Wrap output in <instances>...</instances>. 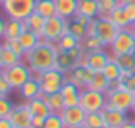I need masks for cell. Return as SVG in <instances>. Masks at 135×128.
I'll return each mask as SVG.
<instances>
[{"mask_svg": "<svg viewBox=\"0 0 135 128\" xmlns=\"http://www.w3.org/2000/svg\"><path fill=\"white\" fill-rule=\"evenodd\" d=\"M132 112L135 114V93H133V104H132Z\"/></svg>", "mask_w": 135, "mask_h": 128, "instance_id": "48", "label": "cell"}, {"mask_svg": "<svg viewBox=\"0 0 135 128\" xmlns=\"http://www.w3.org/2000/svg\"><path fill=\"white\" fill-rule=\"evenodd\" d=\"M19 95L24 100H31L35 97H42V90H40V83L35 78H30L23 87L19 88Z\"/></svg>", "mask_w": 135, "mask_h": 128, "instance_id": "19", "label": "cell"}, {"mask_svg": "<svg viewBox=\"0 0 135 128\" xmlns=\"http://www.w3.org/2000/svg\"><path fill=\"white\" fill-rule=\"evenodd\" d=\"M83 125L87 128H104V116H102V111H97V112H87L85 116Z\"/></svg>", "mask_w": 135, "mask_h": 128, "instance_id": "30", "label": "cell"}, {"mask_svg": "<svg viewBox=\"0 0 135 128\" xmlns=\"http://www.w3.org/2000/svg\"><path fill=\"white\" fill-rule=\"evenodd\" d=\"M56 48H54V42H49L40 36V42L35 48L28 50L24 54L23 61L30 66L31 71H47L56 66Z\"/></svg>", "mask_w": 135, "mask_h": 128, "instance_id": "1", "label": "cell"}, {"mask_svg": "<svg viewBox=\"0 0 135 128\" xmlns=\"http://www.w3.org/2000/svg\"><path fill=\"white\" fill-rule=\"evenodd\" d=\"M109 87H111V81L106 78V75H104L102 71L94 73L90 83L87 85V88H92V90H97V92H102V93H107Z\"/></svg>", "mask_w": 135, "mask_h": 128, "instance_id": "23", "label": "cell"}, {"mask_svg": "<svg viewBox=\"0 0 135 128\" xmlns=\"http://www.w3.org/2000/svg\"><path fill=\"white\" fill-rule=\"evenodd\" d=\"M107 17H109L111 23L114 24L116 28H119V29H125V28H130V26H132L130 21H128V17H127V14H125L123 5H118V7H116Z\"/></svg>", "mask_w": 135, "mask_h": 128, "instance_id": "24", "label": "cell"}, {"mask_svg": "<svg viewBox=\"0 0 135 128\" xmlns=\"http://www.w3.org/2000/svg\"><path fill=\"white\" fill-rule=\"evenodd\" d=\"M97 35V17L90 19L87 24V36H95Z\"/></svg>", "mask_w": 135, "mask_h": 128, "instance_id": "42", "label": "cell"}, {"mask_svg": "<svg viewBox=\"0 0 135 128\" xmlns=\"http://www.w3.org/2000/svg\"><path fill=\"white\" fill-rule=\"evenodd\" d=\"M35 12L45 19L56 16V0H35Z\"/></svg>", "mask_w": 135, "mask_h": 128, "instance_id": "26", "label": "cell"}, {"mask_svg": "<svg viewBox=\"0 0 135 128\" xmlns=\"http://www.w3.org/2000/svg\"><path fill=\"white\" fill-rule=\"evenodd\" d=\"M26 106L30 107V111H31L33 116L47 118L52 112L50 109H49V106H47V102H45L44 97H35V99H31V100H26Z\"/></svg>", "mask_w": 135, "mask_h": 128, "instance_id": "20", "label": "cell"}, {"mask_svg": "<svg viewBox=\"0 0 135 128\" xmlns=\"http://www.w3.org/2000/svg\"><path fill=\"white\" fill-rule=\"evenodd\" d=\"M94 73L90 68H83V66H75L69 73H66V81L76 85L78 88H87V85L90 83Z\"/></svg>", "mask_w": 135, "mask_h": 128, "instance_id": "11", "label": "cell"}, {"mask_svg": "<svg viewBox=\"0 0 135 128\" xmlns=\"http://www.w3.org/2000/svg\"><path fill=\"white\" fill-rule=\"evenodd\" d=\"M66 33H69V19H64V17L57 16V14L45 19L44 29H42V38L56 43Z\"/></svg>", "mask_w": 135, "mask_h": 128, "instance_id": "3", "label": "cell"}, {"mask_svg": "<svg viewBox=\"0 0 135 128\" xmlns=\"http://www.w3.org/2000/svg\"><path fill=\"white\" fill-rule=\"evenodd\" d=\"M17 40L21 42V45L24 47V50L28 52V50H31V48H35L36 45H38V42H40V35L33 33L31 29H24V31L21 33L19 36H17Z\"/></svg>", "mask_w": 135, "mask_h": 128, "instance_id": "28", "label": "cell"}, {"mask_svg": "<svg viewBox=\"0 0 135 128\" xmlns=\"http://www.w3.org/2000/svg\"><path fill=\"white\" fill-rule=\"evenodd\" d=\"M42 97L45 99L49 109H50L52 112H56V114H61L62 109L66 107V106H64V97H62V93H61V92L50 93V95H42Z\"/></svg>", "mask_w": 135, "mask_h": 128, "instance_id": "27", "label": "cell"}, {"mask_svg": "<svg viewBox=\"0 0 135 128\" xmlns=\"http://www.w3.org/2000/svg\"><path fill=\"white\" fill-rule=\"evenodd\" d=\"M104 128H107V126H104Z\"/></svg>", "mask_w": 135, "mask_h": 128, "instance_id": "55", "label": "cell"}, {"mask_svg": "<svg viewBox=\"0 0 135 128\" xmlns=\"http://www.w3.org/2000/svg\"><path fill=\"white\" fill-rule=\"evenodd\" d=\"M102 73L106 75V78L109 81H116L119 78V75H121V68L118 66V62L114 61V57H113V59L106 64V68L102 69Z\"/></svg>", "mask_w": 135, "mask_h": 128, "instance_id": "35", "label": "cell"}, {"mask_svg": "<svg viewBox=\"0 0 135 128\" xmlns=\"http://www.w3.org/2000/svg\"><path fill=\"white\" fill-rule=\"evenodd\" d=\"M14 88L11 87V83H9V80L5 78V75H4V71L0 73V97H7L9 93L12 92Z\"/></svg>", "mask_w": 135, "mask_h": 128, "instance_id": "40", "label": "cell"}, {"mask_svg": "<svg viewBox=\"0 0 135 128\" xmlns=\"http://www.w3.org/2000/svg\"><path fill=\"white\" fill-rule=\"evenodd\" d=\"M102 116H104V125L107 128H121L123 123L128 120L127 112L116 111V109H109V107L102 109Z\"/></svg>", "mask_w": 135, "mask_h": 128, "instance_id": "14", "label": "cell"}, {"mask_svg": "<svg viewBox=\"0 0 135 128\" xmlns=\"http://www.w3.org/2000/svg\"><path fill=\"white\" fill-rule=\"evenodd\" d=\"M75 128H87L85 125H80V126H75Z\"/></svg>", "mask_w": 135, "mask_h": 128, "instance_id": "50", "label": "cell"}, {"mask_svg": "<svg viewBox=\"0 0 135 128\" xmlns=\"http://www.w3.org/2000/svg\"><path fill=\"white\" fill-rule=\"evenodd\" d=\"M45 125V118H42V116H33V120H31V126L33 128H40V126H44Z\"/></svg>", "mask_w": 135, "mask_h": 128, "instance_id": "43", "label": "cell"}, {"mask_svg": "<svg viewBox=\"0 0 135 128\" xmlns=\"http://www.w3.org/2000/svg\"><path fill=\"white\" fill-rule=\"evenodd\" d=\"M12 109H14V104L11 100L7 97H0V118H9Z\"/></svg>", "mask_w": 135, "mask_h": 128, "instance_id": "39", "label": "cell"}, {"mask_svg": "<svg viewBox=\"0 0 135 128\" xmlns=\"http://www.w3.org/2000/svg\"><path fill=\"white\" fill-rule=\"evenodd\" d=\"M106 93L92 90V88H81L80 90V107L85 112H97L106 107Z\"/></svg>", "mask_w": 135, "mask_h": 128, "instance_id": "5", "label": "cell"}, {"mask_svg": "<svg viewBox=\"0 0 135 128\" xmlns=\"http://www.w3.org/2000/svg\"><path fill=\"white\" fill-rule=\"evenodd\" d=\"M45 128H66L64 126V121L61 118V114H56V112H50L47 118H45Z\"/></svg>", "mask_w": 135, "mask_h": 128, "instance_id": "37", "label": "cell"}, {"mask_svg": "<svg viewBox=\"0 0 135 128\" xmlns=\"http://www.w3.org/2000/svg\"><path fill=\"white\" fill-rule=\"evenodd\" d=\"M121 4H135V0H121Z\"/></svg>", "mask_w": 135, "mask_h": 128, "instance_id": "47", "label": "cell"}, {"mask_svg": "<svg viewBox=\"0 0 135 128\" xmlns=\"http://www.w3.org/2000/svg\"><path fill=\"white\" fill-rule=\"evenodd\" d=\"M130 29H132V33H133V35H135V23H133V24H132V26H130Z\"/></svg>", "mask_w": 135, "mask_h": 128, "instance_id": "49", "label": "cell"}, {"mask_svg": "<svg viewBox=\"0 0 135 128\" xmlns=\"http://www.w3.org/2000/svg\"><path fill=\"white\" fill-rule=\"evenodd\" d=\"M78 0H56V14L64 19H73L76 16Z\"/></svg>", "mask_w": 135, "mask_h": 128, "instance_id": "16", "label": "cell"}, {"mask_svg": "<svg viewBox=\"0 0 135 128\" xmlns=\"http://www.w3.org/2000/svg\"><path fill=\"white\" fill-rule=\"evenodd\" d=\"M113 59V54H107L104 48H99V50H94V52H88V68L92 71H102L106 68V64Z\"/></svg>", "mask_w": 135, "mask_h": 128, "instance_id": "13", "label": "cell"}, {"mask_svg": "<svg viewBox=\"0 0 135 128\" xmlns=\"http://www.w3.org/2000/svg\"><path fill=\"white\" fill-rule=\"evenodd\" d=\"M99 4V17H107L118 5H123L121 0H97Z\"/></svg>", "mask_w": 135, "mask_h": 128, "instance_id": "32", "label": "cell"}, {"mask_svg": "<svg viewBox=\"0 0 135 128\" xmlns=\"http://www.w3.org/2000/svg\"><path fill=\"white\" fill-rule=\"evenodd\" d=\"M4 75H5V78L9 80L11 87L14 88V90H19V88L23 87L30 78H31V69H30V66L24 62V61H19V62L14 64L12 68L5 69Z\"/></svg>", "mask_w": 135, "mask_h": 128, "instance_id": "8", "label": "cell"}, {"mask_svg": "<svg viewBox=\"0 0 135 128\" xmlns=\"http://www.w3.org/2000/svg\"><path fill=\"white\" fill-rule=\"evenodd\" d=\"M0 47H2V43H0Z\"/></svg>", "mask_w": 135, "mask_h": 128, "instance_id": "54", "label": "cell"}, {"mask_svg": "<svg viewBox=\"0 0 135 128\" xmlns=\"http://www.w3.org/2000/svg\"><path fill=\"white\" fill-rule=\"evenodd\" d=\"M118 33H119V28H116L109 17H97V36L106 47H109L113 43V40L116 38Z\"/></svg>", "mask_w": 135, "mask_h": 128, "instance_id": "10", "label": "cell"}, {"mask_svg": "<svg viewBox=\"0 0 135 128\" xmlns=\"http://www.w3.org/2000/svg\"><path fill=\"white\" fill-rule=\"evenodd\" d=\"M24 29H26V26H24L23 21L11 19V17H9V19L5 21V36H4V40H14V38H17Z\"/></svg>", "mask_w": 135, "mask_h": 128, "instance_id": "22", "label": "cell"}, {"mask_svg": "<svg viewBox=\"0 0 135 128\" xmlns=\"http://www.w3.org/2000/svg\"><path fill=\"white\" fill-rule=\"evenodd\" d=\"M114 61L121 68V71H135V54H123L116 56Z\"/></svg>", "mask_w": 135, "mask_h": 128, "instance_id": "33", "label": "cell"}, {"mask_svg": "<svg viewBox=\"0 0 135 128\" xmlns=\"http://www.w3.org/2000/svg\"><path fill=\"white\" fill-rule=\"evenodd\" d=\"M109 48H111L113 57L123 56V54H135V35L132 33V29H119V33L116 35L113 43L109 45Z\"/></svg>", "mask_w": 135, "mask_h": 128, "instance_id": "7", "label": "cell"}, {"mask_svg": "<svg viewBox=\"0 0 135 128\" xmlns=\"http://www.w3.org/2000/svg\"><path fill=\"white\" fill-rule=\"evenodd\" d=\"M106 107L116 109V111L128 112L132 111V104H133V93L125 90V88H116V90H107L106 93Z\"/></svg>", "mask_w": 135, "mask_h": 128, "instance_id": "6", "label": "cell"}, {"mask_svg": "<svg viewBox=\"0 0 135 128\" xmlns=\"http://www.w3.org/2000/svg\"><path fill=\"white\" fill-rule=\"evenodd\" d=\"M0 4H2V0H0Z\"/></svg>", "mask_w": 135, "mask_h": 128, "instance_id": "52", "label": "cell"}, {"mask_svg": "<svg viewBox=\"0 0 135 128\" xmlns=\"http://www.w3.org/2000/svg\"><path fill=\"white\" fill-rule=\"evenodd\" d=\"M19 61H23V59H21L17 54L12 52L5 43H2V47H0V69H2V71L12 68V66L17 64Z\"/></svg>", "mask_w": 135, "mask_h": 128, "instance_id": "18", "label": "cell"}, {"mask_svg": "<svg viewBox=\"0 0 135 128\" xmlns=\"http://www.w3.org/2000/svg\"><path fill=\"white\" fill-rule=\"evenodd\" d=\"M9 120H11V123H12V128H33L31 126L33 114H31V111H30V107L26 106V102L14 106Z\"/></svg>", "mask_w": 135, "mask_h": 128, "instance_id": "9", "label": "cell"}, {"mask_svg": "<svg viewBox=\"0 0 135 128\" xmlns=\"http://www.w3.org/2000/svg\"><path fill=\"white\" fill-rule=\"evenodd\" d=\"M4 43L7 45V47L11 48V50H12L14 54H17V56H19L21 59L24 57V54H26V50H24V47L21 45V42L17 40V38H14V40H4Z\"/></svg>", "mask_w": 135, "mask_h": 128, "instance_id": "38", "label": "cell"}, {"mask_svg": "<svg viewBox=\"0 0 135 128\" xmlns=\"http://www.w3.org/2000/svg\"><path fill=\"white\" fill-rule=\"evenodd\" d=\"M76 14L83 16V17H88V19L99 17V4H97V0H78Z\"/></svg>", "mask_w": 135, "mask_h": 128, "instance_id": "17", "label": "cell"}, {"mask_svg": "<svg viewBox=\"0 0 135 128\" xmlns=\"http://www.w3.org/2000/svg\"><path fill=\"white\" fill-rule=\"evenodd\" d=\"M85 116L87 112L80 106H73V107H64L62 112H61V118L64 121V126L66 128H75V126H80L83 125L85 121Z\"/></svg>", "mask_w": 135, "mask_h": 128, "instance_id": "12", "label": "cell"}, {"mask_svg": "<svg viewBox=\"0 0 135 128\" xmlns=\"http://www.w3.org/2000/svg\"><path fill=\"white\" fill-rule=\"evenodd\" d=\"M80 90H81V88H78L76 85L69 83V81H66V83L62 85L61 93H62V97H64V106H66V107H73V106L80 104Z\"/></svg>", "mask_w": 135, "mask_h": 128, "instance_id": "15", "label": "cell"}, {"mask_svg": "<svg viewBox=\"0 0 135 128\" xmlns=\"http://www.w3.org/2000/svg\"><path fill=\"white\" fill-rule=\"evenodd\" d=\"M24 26H26V29H31L33 33H36V35L42 36V29H44V24H45V17H42L40 14H36V12H31L26 19H23Z\"/></svg>", "mask_w": 135, "mask_h": 128, "instance_id": "25", "label": "cell"}, {"mask_svg": "<svg viewBox=\"0 0 135 128\" xmlns=\"http://www.w3.org/2000/svg\"><path fill=\"white\" fill-rule=\"evenodd\" d=\"M0 73H2V69H0Z\"/></svg>", "mask_w": 135, "mask_h": 128, "instance_id": "53", "label": "cell"}, {"mask_svg": "<svg viewBox=\"0 0 135 128\" xmlns=\"http://www.w3.org/2000/svg\"><path fill=\"white\" fill-rule=\"evenodd\" d=\"M69 33H71L78 42H81L85 36H87V26L73 17V19H69Z\"/></svg>", "mask_w": 135, "mask_h": 128, "instance_id": "34", "label": "cell"}, {"mask_svg": "<svg viewBox=\"0 0 135 128\" xmlns=\"http://www.w3.org/2000/svg\"><path fill=\"white\" fill-rule=\"evenodd\" d=\"M5 36V21L0 17V40Z\"/></svg>", "mask_w": 135, "mask_h": 128, "instance_id": "45", "label": "cell"}, {"mask_svg": "<svg viewBox=\"0 0 135 128\" xmlns=\"http://www.w3.org/2000/svg\"><path fill=\"white\" fill-rule=\"evenodd\" d=\"M123 9H125V14H127L130 24H133L135 23V4H125Z\"/></svg>", "mask_w": 135, "mask_h": 128, "instance_id": "41", "label": "cell"}, {"mask_svg": "<svg viewBox=\"0 0 135 128\" xmlns=\"http://www.w3.org/2000/svg\"><path fill=\"white\" fill-rule=\"evenodd\" d=\"M75 66H76V61L69 56L68 50H59V52H57V56H56V66H54L56 69H59V71H62L64 75H66V73H69Z\"/></svg>", "mask_w": 135, "mask_h": 128, "instance_id": "21", "label": "cell"}, {"mask_svg": "<svg viewBox=\"0 0 135 128\" xmlns=\"http://www.w3.org/2000/svg\"><path fill=\"white\" fill-rule=\"evenodd\" d=\"M40 128H45V126H40Z\"/></svg>", "mask_w": 135, "mask_h": 128, "instance_id": "51", "label": "cell"}, {"mask_svg": "<svg viewBox=\"0 0 135 128\" xmlns=\"http://www.w3.org/2000/svg\"><path fill=\"white\" fill-rule=\"evenodd\" d=\"M121 128H135V121H132V120H127L123 123V126Z\"/></svg>", "mask_w": 135, "mask_h": 128, "instance_id": "46", "label": "cell"}, {"mask_svg": "<svg viewBox=\"0 0 135 128\" xmlns=\"http://www.w3.org/2000/svg\"><path fill=\"white\" fill-rule=\"evenodd\" d=\"M57 45H59L61 50H71L73 47H76V45H80V42L76 40L75 36L71 35V33H66V35H62L59 38V42H56Z\"/></svg>", "mask_w": 135, "mask_h": 128, "instance_id": "36", "label": "cell"}, {"mask_svg": "<svg viewBox=\"0 0 135 128\" xmlns=\"http://www.w3.org/2000/svg\"><path fill=\"white\" fill-rule=\"evenodd\" d=\"M80 45H81V48H83L85 52H94V50H99V48L106 47L97 35L95 36H85L83 40L80 42Z\"/></svg>", "mask_w": 135, "mask_h": 128, "instance_id": "31", "label": "cell"}, {"mask_svg": "<svg viewBox=\"0 0 135 128\" xmlns=\"http://www.w3.org/2000/svg\"><path fill=\"white\" fill-rule=\"evenodd\" d=\"M118 87L135 93V71H121L118 80Z\"/></svg>", "mask_w": 135, "mask_h": 128, "instance_id": "29", "label": "cell"}, {"mask_svg": "<svg viewBox=\"0 0 135 128\" xmlns=\"http://www.w3.org/2000/svg\"><path fill=\"white\" fill-rule=\"evenodd\" d=\"M0 128H12V123L9 118H0Z\"/></svg>", "mask_w": 135, "mask_h": 128, "instance_id": "44", "label": "cell"}, {"mask_svg": "<svg viewBox=\"0 0 135 128\" xmlns=\"http://www.w3.org/2000/svg\"><path fill=\"white\" fill-rule=\"evenodd\" d=\"M2 9L5 16L11 19H26V17L35 12V0H2Z\"/></svg>", "mask_w": 135, "mask_h": 128, "instance_id": "4", "label": "cell"}, {"mask_svg": "<svg viewBox=\"0 0 135 128\" xmlns=\"http://www.w3.org/2000/svg\"><path fill=\"white\" fill-rule=\"evenodd\" d=\"M38 83H40L42 95H50V93L61 92L62 85L66 83V75L62 71H59V69L52 68V69H47V71H44L40 75Z\"/></svg>", "mask_w": 135, "mask_h": 128, "instance_id": "2", "label": "cell"}]
</instances>
